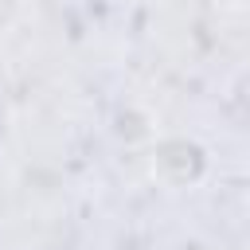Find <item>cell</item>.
I'll use <instances>...</instances> for the list:
<instances>
[{
    "label": "cell",
    "instance_id": "obj_1",
    "mask_svg": "<svg viewBox=\"0 0 250 250\" xmlns=\"http://www.w3.org/2000/svg\"><path fill=\"white\" fill-rule=\"evenodd\" d=\"M207 172V152L188 137H164L152 148V176L164 188H191Z\"/></svg>",
    "mask_w": 250,
    "mask_h": 250
},
{
    "label": "cell",
    "instance_id": "obj_2",
    "mask_svg": "<svg viewBox=\"0 0 250 250\" xmlns=\"http://www.w3.org/2000/svg\"><path fill=\"white\" fill-rule=\"evenodd\" d=\"M219 4H238V0H219Z\"/></svg>",
    "mask_w": 250,
    "mask_h": 250
}]
</instances>
